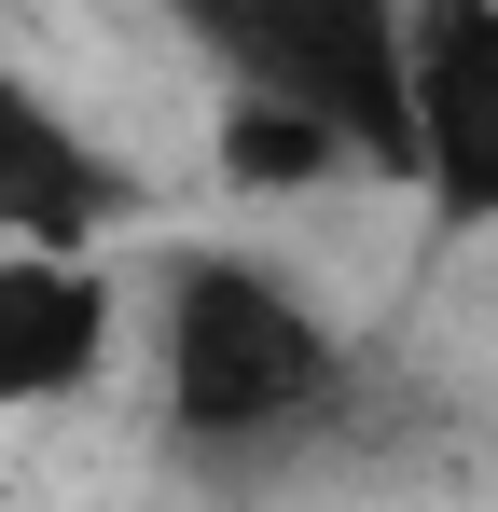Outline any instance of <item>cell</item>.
I'll return each instance as SVG.
<instances>
[{
	"instance_id": "cell-1",
	"label": "cell",
	"mask_w": 498,
	"mask_h": 512,
	"mask_svg": "<svg viewBox=\"0 0 498 512\" xmlns=\"http://www.w3.org/2000/svg\"><path fill=\"white\" fill-rule=\"evenodd\" d=\"M153 416L166 457L222 499L277 471H319L374 416V360L332 333V305L263 250H180L153 277Z\"/></svg>"
},
{
	"instance_id": "cell-2",
	"label": "cell",
	"mask_w": 498,
	"mask_h": 512,
	"mask_svg": "<svg viewBox=\"0 0 498 512\" xmlns=\"http://www.w3.org/2000/svg\"><path fill=\"white\" fill-rule=\"evenodd\" d=\"M236 111L319 125L360 180H402V0H153Z\"/></svg>"
},
{
	"instance_id": "cell-3",
	"label": "cell",
	"mask_w": 498,
	"mask_h": 512,
	"mask_svg": "<svg viewBox=\"0 0 498 512\" xmlns=\"http://www.w3.org/2000/svg\"><path fill=\"white\" fill-rule=\"evenodd\" d=\"M402 194L498 236V0H402Z\"/></svg>"
},
{
	"instance_id": "cell-4",
	"label": "cell",
	"mask_w": 498,
	"mask_h": 512,
	"mask_svg": "<svg viewBox=\"0 0 498 512\" xmlns=\"http://www.w3.org/2000/svg\"><path fill=\"white\" fill-rule=\"evenodd\" d=\"M153 208V180L111 139H83L56 97L0 56V250H97Z\"/></svg>"
},
{
	"instance_id": "cell-5",
	"label": "cell",
	"mask_w": 498,
	"mask_h": 512,
	"mask_svg": "<svg viewBox=\"0 0 498 512\" xmlns=\"http://www.w3.org/2000/svg\"><path fill=\"white\" fill-rule=\"evenodd\" d=\"M111 333H125V291L97 250H0V416L83 402L111 374Z\"/></svg>"
},
{
	"instance_id": "cell-6",
	"label": "cell",
	"mask_w": 498,
	"mask_h": 512,
	"mask_svg": "<svg viewBox=\"0 0 498 512\" xmlns=\"http://www.w3.org/2000/svg\"><path fill=\"white\" fill-rule=\"evenodd\" d=\"M222 180H236V194H291V180H360V167L332 153L319 125H291V111H236V97H222Z\"/></svg>"
}]
</instances>
